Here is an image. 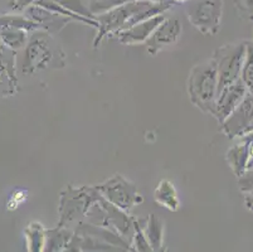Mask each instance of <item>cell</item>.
<instances>
[{
	"label": "cell",
	"mask_w": 253,
	"mask_h": 252,
	"mask_svg": "<svg viewBox=\"0 0 253 252\" xmlns=\"http://www.w3.org/2000/svg\"><path fill=\"white\" fill-rule=\"evenodd\" d=\"M170 8L171 3L167 0H134L96 14L95 19L97 20L98 27L93 47L97 48L106 36H112L116 32L132 27L142 20L165 14Z\"/></svg>",
	"instance_id": "obj_1"
},
{
	"label": "cell",
	"mask_w": 253,
	"mask_h": 252,
	"mask_svg": "<svg viewBox=\"0 0 253 252\" xmlns=\"http://www.w3.org/2000/svg\"><path fill=\"white\" fill-rule=\"evenodd\" d=\"M142 231H144L145 237L148 240L151 250L160 251L163 249V241H164V223L162 219L156 214H150Z\"/></svg>",
	"instance_id": "obj_15"
},
{
	"label": "cell",
	"mask_w": 253,
	"mask_h": 252,
	"mask_svg": "<svg viewBox=\"0 0 253 252\" xmlns=\"http://www.w3.org/2000/svg\"><path fill=\"white\" fill-rule=\"evenodd\" d=\"M130 247H134L132 250H136V251H142L148 252L153 251L149 245L148 240L145 237V233L142 231V227L140 226L139 222L136 219H134V233H132V239H131Z\"/></svg>",
	"instance_id": "obj_23"
},
{
	"label": "cell",
	"mask_w": 253,
	"mask_h": 252,
	"mask_svg": "<svg viewBox=\"0 0 253 252\" xmlns=\"http://www.w3.org/2000/svg\"><path fill=\"white\" fill-rule=\"evenodd\" d=\"M95 188L106 201L126 213L144 202V197L139 193L137 187L124 175H114L103 183L95 186Z\"/></svg>",
	"instance_id": "obj_5"
},
{
	"label": "cell",
	"mask_w": 253,
	"mask_h": 252,
	"mask_svg": "<svg viewBox=\"0 0 253 252\" xmlns=\"http://www.w3.org/2000/svg\"><path fill=\"white\" fill-rule=\"evenodd\" d=\"M243 140H253V133L248 134L247 136H245V138H243Z\"/></svg>",
	"instance_id": "obj_29"
},
{
	"label": "cell",
	"mask_w": 253,
	"mask_h": 252,
	"mask_svg": "<svg viewBox=\"0 0 253 252\" xmlns=\"http://www.w3.org/2000/svg\"><path fill=\"white\" fill-rule=\"evenodd\" d=\"M246 57V43L225 45L218 48L213 58L217 63L218 92L241 78L243 62ZM217 92V94H218Z\"/></svg>",
	"instance_id": "obj_6"
},
{
	"label": "cell",
	"mask_w": 253,
	"mask_h": 252,
	"mask_svg": "<svg viewBox=\"0 0 253 252\" xmlns=\"http://www.w3.org/2000/svg\"><path fill=\"white\" fill-rule=\"evenodd\" d=\"M188 0H170V3L174 4H181V3H186Z\"/></svg>",
	"instance_id": "obj_28"
},
{
	"label": "cell",
	"mask_w": 253,
	"mask_h": 252,
	"mask_svg": "<svg viewBox=\"0 0 253 252\" xmlns=\"http://www.w3.org/2000/svg\"><path fill=\"white\" fill-rule=\"evenodd\" d=\"M164 19L165 14L155 15L153 18H149V19L136 23L132 27L121 29V31L112 34V37H115L120 43L126 46H137L141 45V43H146V41L150 38L151 34L158 28V25Z\"/></svg>",
	"instance_id": "obj_11"
},
{
	"label": "cell",
	"mask_w": 253,
	"mask_h": 252,
	"mask_svg": "<svg viewBox=\"0 0 253 252\" xmlns=\"http://www.w3.org/2000/svg\"><path fill=\"white\" fill-rule=\"evenodd\" d=\"M73 232L70 228L57 226L53 230H47V242L44 251H66Z\"/></svg>",
	"instance_id": "obj_17"
},
{
	"label": "cell",
	"mask_w": 253,
	"mask_h": 252,
	"mask_svg": "<svg viewBox=\"0 0 253 252\" xmlns=\"http://www.w3.org/2000/svg\"><path fill=\"white\" fill-rule=\"evenodd\" d=\"M36 1L37 0H9V8L13 11H24Z\"/></svg>",
	"instance_id": "obj_27"
},
{
	"label": "cell",
	"mask_w": 253,
	"mask_h": 252,
	"mask_svg": "<svg viewBox=\"0 0 253 252\" xmlns=\"http://www.w3.org/2000/svg\"><path fill=\"white\" fill-rule=\"evenodd\" d=\"M234 3L243 17L253 20V0H234Z\"/></svg>",
	"instance_id": "obj_26"
},
{
	"label": "cell",
	"mask_w": 253,
	"mask_h": 252,
	"mask_svg": "<svg viewBox=\"0 0 253 252\" xmlns=\"http://www.w3.org/2000/svg\"><path fill=\"white\" fill-rule=\"evenodd\" d=\"M15 52L4 47L0 42V86L6 82L8 94H14L18 89Z\"/></svg>",
	"instance_id": "obj_13"
},
{
	"label": "cell",
	"mask_w": 253,
	"mask_h": 252,
	"mask_svg": "<svg viewBox=\"0 0 253 252\" xmlns=\"http://www.w3.org/2000/svg\"><path fill=\"white\" fill-rule=\"evenodd\" d=\"M28 200V191L23 188H17L9 194L8 201H6V208L9 211H15L25 201Z\"/></svg>",
	"instance_id": "obj_24"
},
{
	"label": "cell",
	"mask_w": 253,
	"mask_h": 252,
	"mask_svg": "<svg viewBox=\"0 0 253 252\" xmlns=\"http://www.w3.org/2000/svg\"><path fill=\"white\" fill-rule=\"evenodd\" d=\"M105 1V0H92V5H95V4H100Z\"/></svg>",
	"instance_id": "obj_30"
},
{
	"label": "cell",
	"mask_w": 253,
	"mask_h": 252,
	"mask_svg": "<svg viewBox=\"0 0 253 252\" xmlns=\"http://www.w3.org/2000/svg\"><path fill=\"white\" fill-rule=\"evenodd\" d=\"M57 59L61 61L58 45L50 37V33L39 29L29 36L24 47L20 63L22 73L33 75L39 71H44L50 68L53 64H57Z\"/></svg>",
	"instance_id": "obj_2"
},
{
	"label": "cell",
	"mask_w": 253,
	"mask_h": 252,
	"mask_svg": "<svg viewBox=\"0 0 253 252\" xmlns=\"http://www.w3.org/2000/svg\"><path fill=\"white\" fill-rule=\"evenodd\" d=\"M0 1H1V0H0Z\"/></svg>",
	"instance_id": "obj_31"
},
{
	"label": "cell",
	"mask_w": 253,
	"mask_h": 252,
	"mask_svg": "<svg viewBox=\"0 0 253 252\" xmlns=\"http://www.w3.org/2000/svg\"><path fill=\"white\" fill-rule=\"evenodd\" d=\"M190 23L204 34H215L222 20V0H201L188 10Z\"/></svg>",
	"instance_id": "obj_7"
},
{
	"label": "cell",
	"mask_w": 253,
	"mask_h": 252,
	"mask_svg": "<svg viewBox=\"0 0 253 252\" xmlns=\"http://www.w3.org/2000/svg\"><path fill=\"white\" fill-rule=\"evenodd\" d=\"M183 33V27L179 18H167L158 25L150 38L146 41L149 54L155 55L164 48L178 43Z\"/></svg>",
	"instance_id": "obj_10"
},
{
	"label": "cell",
	"mask_w": 253,
	"mask_h": 252,
	"mask_svg": "<svg viewBox=\"0 0 253 252\" xmlns=\"http://www.w3.org/2000/svg\"><path fill=\"white\" fill-rule=\"evenodd\" d=\"M25 239L29 251L41 252L44 251L47 242V230L39 222H32L25 228Z\"/></svg>",
	"instance_id": "obj_18"
},
{
	"label": "cell",
	"mask_w": 253,
	"mask_h": 252,
	"mask_svg": "<svg viewBox=\"0 0 253 252\" xmlns=\"http://www.w3.org/2000/svg\"><path fill=\"white\" fill-rule=\"evenodd\" d=\"M247 92L245 83L242 82L241 78L234 81L228 86L223 87L217 94L211 115L219 121V124H222L233 112L234 108L241 103V101L245 99Z\"/></svg>",
	"instance_id": "obj_9"
},
{
	"label": "cell",
	"mask_w": 253,
	"mask_h": 252,
	"mask_svg": "<svg viewBox=\"0 0 253 252\" xmlns=\"http://www.w3.org/2000/svg\"><path fill=\"white\" fill-rule=\"evenodd\" d=\"M218 92V73L215 59L197 64L188 78V94L197 107L211 114Z\"/></svg>",
	"instance_id": "obj_3"
},
{
	"label": "cell",
	"mask_w": 253,
	"mask_h": 252,
	"mask_svg": "<svg viewBox=\"0 0 253 252\" xmlns=\"http://www.w3.org/2000/svg\"><path fill=\"white\" fill-rule=\"evenodd\" d=\"M154 200L159 205H162L170 212H176L180 209L178 192L174 183L169 179H163L159 182L154 191Z\"/></svg>",
	"instance_id": "obj_14"
},
{
	"label": "cell",
	"mask_w": 253,
	"mask_h": 252,
	"mask_svg": "<svg viewBox=\"0 0 253 252\" xmlns=\"http://www.w3.org/2000/svg\"><path fill=\"white\" fill-rule=\"evenodd\" d=\"M239 187L241 192L245 194L246 205L253 211V169L246 170L239 177Z\"/></svg>",
	"instance_id": "obj_22"
},
{
	"label": "cell",
	"mask_w": 253,
	"mask_h": 252,
	"mask_svg": "<svg viewBox=\"0 0 253 252\" xmlns=\"http://www.w3.org/2000/svg\"><path fill=\"white\" fill-rule=\"evenodd\" d=\"M241 80L248 92L253 94V43L246 42V57L241 71Z\"/></svg>",
	"instance_id": "obj_21"
},
{
	"label": "cell",
	"mask_w": 253,
	"mask_h": 252,
	"mask_svg": "<svg viewBox=\"0 0 253 252\" xmlns=\"http://www.w3.org/2000/svg\"><path fill=\"white\" fill-rule=\"evenodd\" d=\"M100 193L93 187L68 186L59 198V227L71 228L81 223L89 207L98 198Z\"/></svg>",
	"instance_id": "obj_4"
},
{
	"label": "cell",
	"mask_w": 253,
	"mask_h": 252,
	"mask_svg": "<svg viewBox=\"0 0 253 252\" xmlns=\"http://www.w3.org/2000/svg\"><path fill=\"white\" fill-rule=\"evenodd\" d=\"M24 15L36 22L41 27V29L48 32V33H56V32L61 31L68 22H71L70 18L62 17L59 14L53 13V11L41 5H37V4H32L31 6L25 9Z\"/></svg>",
	"instance_id": "obj_12"
},
{
	"label": "cell",
	"mask_w": 253,
	"mask_h": 252,
	"mask_svg": "<svg viewBox=\"0 0 253 252\" xmlns=\"http://www.w3.org/2000/svg\"><path fill=\"white\" fill-rule=\"evenodd\" d=\"M130 1H134V0H105L100 4H95V5H91V11L93 13V15L96 14L103 13V11L109 10V9L115 8V6L123 5V4L130 3Z\"/></svg>",
	"instance_id": "obj_25"
},
{
	"label": "cell",
	"mask_w": 253,
	"mask_h": 252,
	"mask_svg": "<svg viewBox=\"0 0 253 252\" xmlns=\"http://www.w3.org/2000/svg\"><path fill=\"white\" fill-rule=\"evenodd\" d=\"M227 161H228L231 169L233 170V173L238 178L247 170L248 145L245 140H243V143L228 150V152H227Z\"/></svg>",
	"instance_id": "obj_16"
},
{
	"label": "cell",
	"mask_w": 253,
	"mask_h": 252,
	"mask_svg": "<svg viewBox=\"0 0 253 252\" xmlns=\"http://www.w3.org/2000/svg\"><path fill=\"white\" fill-rule=\"evenodd\" d=\"M29 32L15 28H1L0 29V42L4 47L17 52L25 47L29 39Z\"/></svg>",
	"instance_id": "obj_19"
},
{
	"label": "cell",
	"mask_w": 253,
	"mask_h": 252,
	"mask_svg": "<svg viewBox=\"0 0 253 252\" xmlns=\"http://www.w3.org/2000/svg\"><path fill=\"white\" fill-rule=\"evenodd\" d=\"M220 125L222 131L229 139L242 138L253 133V94L247 92L241 103Z\"/></svg>",
	"instance_id": "obj_8"
},
{
	"label": "cell",
	"mask_w": 253,
	"mask_h": 252,
	"mask_svg": "<svg viewBox=\"0 0 253 252\" xmlns=\"http://www.w3.org/2000/svg\"><path fill=\"white\" fill-rule=\"evenodd\" d=\"M1 28H15V29L27 31L29 33H33V32L41 29V27L36 22L29 19L28 17H25V15H14V14H11V15L10 14L0 15V29Z\"/></svg>",
	"instance_id": "obj_20"
}]
</instances>
